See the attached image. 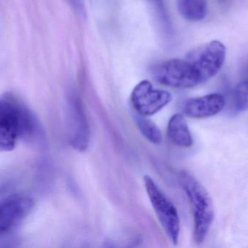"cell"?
Listing matches in <instances>:
<instances>
[{"mask_svg":"<svg viewBox=\"0 0 248 248\" xmlns=\"http://www.w3.org/2000/svg\"><path fill=\"white\" fill-rule=\"evenodd\" d=\"M134 119L143 136L150 143L158 145L163 141V135L157 125L147 116L134 112Z\"/></svg>","mask_w":248,"mask_h":248,"instance_id":"11","label":"cell"},{"mask_svg":"<svg viewBox=\"0 0 248 248\" xmlns=\"http://www.w3.org/2000/svg\"><path fill=\"white\" fill-rule=\"evenodd\" d=\"M68 139L77 151H86L90 143V126L79 98L71 95L68 100Z\"/></svg>","mask_w":248,"mask_h":248,"instance_id":"6","label":"cell"},{"mask_svg":"<svg viewBox=\"0 0 248 248\" xmlns=\"http://www.w3.org/2000/svg\"><path fill=\"white\" fill-rule=\"evenodd\" d=\"M144 183L150 203L162 228L172 243L177 245L180 234V219L177 209L150 176H144Z\"/></svg>","mask_w":248,"mask_h":248,"instance_id":"4","label":"cell"},{"mask_svg":"<svg viewBox=\"0 0 248 248\" xmlns=\"http://www.w3.org/2000/svg\"><path fill=\"white\" fill-rule=\"evenodd\" d=\"M241 73L243 80H248V57L244 60L242 64Z\"/></svg>","mask_w":248,"mask_h":248,"instance_id":"14","label":"cell"},{"mask_svg":"<svg viewBox=\"0 0 248 248\" xmlns=\"http://www.w3.org/2000/svg\"><path fill=\"white\" fill-rule=\"evenodd\" d=\"M167 136L173 144L182 148H189L193 144L186 119L182 114H176L169 119Z\"/></svg>","mask_w":248,"mask_h":248,"instance_id":"9","label":"cell"},{"mask_svg":"<svg viewBox=\"0 0 248 248\" xmlns=\"http://www.w3.org/2000/svg\"><path fill=\"white\" fill-rule=\"evenodd\" d=\"M37 129L36 117L18 97L11 93L0 97V151H12L18 139L31 138Z\"/></svg>","mask_w":248,"mask_h":248,"instance_id":"2","label":"cell"},{"mask_svg":"<svg viewBox=\"0 0 248 248\" xmlns=\"http://www.w3.org/2000/svg\"><path fill=\"white\" fill-rule=\"evenodd\" d=\"M178 179L192 207L194 241L197 245L202 244L214 219L212 199L205 187L189 172L182 170Z\"/></svg>","mask_w":248,"mask_h":248,"instance_id":"3","label":"cell"},{"mask_svg":"<svg viewBox=\"0 0 248 248\" xmlns=\"http://www.w3.org/2000/svg\"><path fill=\"white\" fill-rule=\"evenodd\" d=\"M225 58V46L219 41H211L194 48L184 58L157 64L152 69V74L156 81L164 85L192 88L217 75Z\"/></svg>","mask_w":248,"mask_h":248,"instance_id":"1","label":"cell"},{"mask_svg":"<svg viewBox=\"0 0 248 248\" xmlns=\"http://www.w3.org/2000/svg\"><path fill=\"white\" fill-rule=\"evenodd\" d=\"M68 1L71 3L73 7H74L78 13L81 15H84V13H85V12H84V5H83L81 0H68Z\"/></svg>","mask_w":248,"mask_h":248,"instance_id":"13","label":"cell"},{"mask_svg":"<svg viewBox=\"0 0 248 248\" xmlns=\"http://www.w3.org/2000/svg\"><path fill=\"white\" fill-rule=\"evenodd\" d=\"M171 100V95L166 90H157L151 83L143 80L131 92L130 101L134 112L149 116L155 115Z\"/></svg>","mask_w":248,"mask_h":248,"instance_id":"5","label":"cell"},{"mask_svg":"<svg viewBox=\"0 0 248 248\" xmlns=\"http://www.w3.org/2000/svg\"><path fill=\"white\" fill-rule=\"evenodd\" d=\"M234 108L237 112L248 109V80H243L237 84L233 93Z\"/></svg>","mask_w":248,"mask_h":248,"instance_id":"12","label":"cell"},{"mask_svg":"<svg viewBox=\"0 0 248 248\" xmlns=\"http://www.w3.org/2000/svg\"><path fill=\"white\" fill-rule=\"evenodd\" d=\"M34 206L30 197L17 195L0 202V237L14 231Z\"/></svg>","mask_w":248,"mask_h":248,"instance_id":"7","label":"cell"},{"mask_svg":"<svg viewBox=\"0 0 248 248\" xmlns=\"http://www.w3.org/2000/svg\"><path fill=\"white\" fill-rule=\"evenodd\" d=\"M225 106V99L218 93H211L202 97L189 99L184 105L186 116L194 119H203L217 115Z\"/></svg>","mask_w":248,"mask_h":248,"instance_id":"8","label":"cell"},{"mask_svg":"<svg viewBox=\"0 0 248 248\" xmlns=\"http://www.w3.org/2000/svg\"><path fill=\"white\" fill-rule=\"evenodd\" d=\"M176 4L180 14L190 21L203 20L208 13L206 0H176Z\"/></svg>","mask_w":248,"mask_h":248,"instance_id":"10","label":"cell"}]
</instances>
